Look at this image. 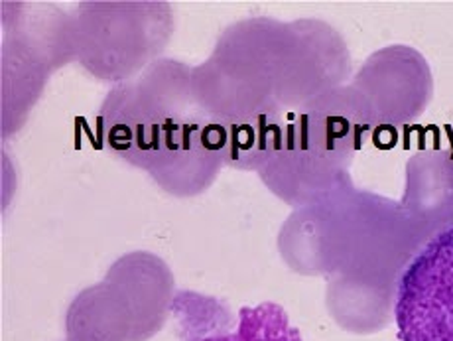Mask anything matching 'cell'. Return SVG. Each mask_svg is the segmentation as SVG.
<instances>
[{
  "instance_id": "6da1fadb",
  "label": "cell",
  "mask_w": 453,
  "mask_h": 341,
  "mask_svg": "<svg viewBox=\"0 0 453 341\" xmlns=\"http://www.w3.org/2000/svg\"><path fill=\"white\" fill-rule=\"evenodd\" d=\"M400 341H453V223L441 227L398 278Z\"/></svg>"
},
{
  "instance_id": "7a4b0ae2",
  "label": "cell",
  "mask_w": 453,
  "mask_h": 341,
  "mask_svg": "<svg viewBox=\"0 0 453 341\" xmlns=\"http://www.w3.org/2000/svg\"><path fill=\"white\" fill-rule=\"evenodd\" d=\"M202 341H302L282 306L265 302L239 312V326L233 331L207 336Z\"/></svg>"
}]
</instances>
